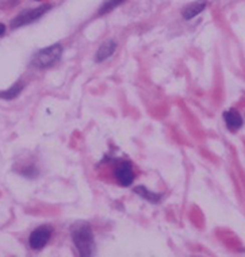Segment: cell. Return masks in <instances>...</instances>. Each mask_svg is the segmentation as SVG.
<instances>
[{
	"label": "cell",
	"instance_id": "obj_5",
	"mask_svg": "<svg viewBox=\"0 0 245 257\" xmlns=\"http://www.w3.org/2000/svg\"><path fill=\"white\" fill-rule=\"evenodd\" d=\"M114 178L118 182V184L124 187L132 186L134 180L133 167L128 161H120L114 169Z\"/></svg>",
	"mask_w": 245,
	"mask_h": 257
},
{
	"label": "cell",
	"instance_id": "obj_4",
	"mask_svg": "<svg viewBox=\"0 0 245 257\" xmlns=\"http://www.w3.org/2000/svg\"><path fill=\"white\" fill-rule=\"evenodd\" d=\"M52 231L53 229L50 226H41L33 231L30 237H29V244L30 248L34 250H40L49 242L50 237H52Z\"/></svg>",
	"mask_w": 245,
	"mask_h": 257
},
{
	"label": "cell",
	"instance_id": "obj_10",
	"mask_svg": "<svg viewBox=\"0 0 245 257\" xmlns=\"http://www.w3.org/2000/svg\"><path fill=\"white\" fill-rule=\"evenodd\" d=\"M22 89H23V84H21V83H17V84H14L13 87L7 89V91L0 92V98L6 99V100H11V99L17 98L19 93L22 92Z\"/></svg>",
	"mask_w": 245,
	"mask_h": 257
},
{
	"label": "cell",
	"instance_id": "obj_9",
	"mask_svg": "<svg viewBox=\"0 0 245 257\" xmlns=\"http://www.w3.org/2000/svg\"><path fill=\"white\" fill-rule=\"evenodd\" d=\"M134 192H136V194H139L141 198L147 199L148 202H151V203H159V202L161 200V195L155 194V192H151V191L148 190L147 187H144V186L136 187V188H134Z\"/></svg>",
	"mask_w": 245,
	"mask_h": 257
},
{
	"label": "cell",
	"instance_id": "obj_11",
	"mask_svg": "<svg viewBox=\"0 0 245 257\" xmlns=\"http://www.w3.org/2000/svg\"><path fill=\"white\" fill-rule=\"evenodd\" d=\"M126 0H107V2H104V5L99 9V14L100 15H103V14H107L110 13L111 10H114L115 7H118V6H120L122 3H125Z\"/></svg>",
	"mask_w": 245,
	"mask_h": 257
},
{
	"label": "cell",
	"instance_id": "obj_3",
	"mask_svg": "<svg viewBox=\"0 0 245 257\" xmlns=\"http://www.w3.org/2000/svg\"><path fill=\"white\" fill-rule=\"evenodd\" d=\"M50 6L49 5H44L37 7V9L33 10H26V11H22L19 14L18 17L11 21V29H18L21 26H25V25H29V23L34 22L38 18H41L46 11H49Z\"/></svg>",
	"mask_w": 245,
	"mask_h": 257
},
{
	"label": "cell",
	"instance_id": "obj_1",
	"mask_svg": "<svg viewBox=\"0 0 245 257\" xmlns=\"http://www.w3.org/2000/svg\"><path fill=\"white\" fill-rule=\"evenodd\" d=\"M72 239L81 256H91L95 249L94 234L87 223H79L72 229Z\"/></svg>",
	"mask_w": 245,
	"mask_h": 257
},
{
	"label": "cell",
	"instance_id": "obj_6",
	"mask_svg": "<svg viewBox=\"0 0 245 257\" xmlns=\"http://www.w3.org/2000/svg\"><path fill=\"white\" fill-rule=\"evenodd\" d=\"M223 120H225V124L230 132H237L242 126V116L234 108H230V110L223 112Z\"/></svg>",
	"mask_w": 245,
	"mask_h": 257
},
{
	"label": "cell",
	"instance_id": "obj_13",
	"mask_svg": "<svg viewBox=\"0 0 245 257\" xmlns=\"http://www.w3.org/2000/svg\"><path fill=\"white\" fill-rule=\"evenodd\" d=\"M14 2H17V0H14Z\"/></svg>",
	"mask_w": 245,
	"mask_h": 257
},
{
	"label": "cell",
	"instance_id": "obj_8",
	"mask_svg": "<svg viewBox=\"0 0 245 257\" xmlns=\"http://www.w3.org/2000/svg\"><path fill=\"white\" fill-rule=\"evenodd\" d=\"M206 9V2L205 0H201V2H194L191 5H188L186 9L183 10V18L184 19H192L195 18L196 15Z\"/></svg>",
	"mask_w": 245,
	"mask_h": 257
},
{
	"label": "cell",
	"instance_id": "obj_7",
	"mask_svg": "<svg viewBox=\"0 0 245 257\" xmlns=\"http://www.w3.org/2000/svg\"><path fill=\"white\" fill-rule=\"evenodd\" d=\"M115 49L116 44L114 41H106L104 44L100 45V48H99L98 52H96V57H95V60L98 62L104 61V60H107L108 57H111L112 54H114V52H115Z\"/></svg>",
	"mask_w": 245,
	"mask_h": 257
},
{
	"label": "cell",
	"instance_id": "obj_2",
	"mask_svg": "<svg viewBox=\"0 0 245 257\" xmlns=\"http://www.w3.org/2000/svg\"><path fill=\"white\" fill-rule=\"evenodd\" d=\"M61 54H63V46L60 44H54L34 54L32 65L36 68H41V69L49 68L61 58Z\"/></svg>",
	"mask_w": 245,
	"mask_h": 257
},
{
	"label": "cell",
	"instance_id": "obj_12",
	"mask_svg": "<svg viewBox=\"0 0 245 257\" xmlns=\"http://www.w3.org/2000/svg\"><path fill=\"white\" fill-rule=\"evenodd\" d=\"M6 33V26L3 23H0V36H3Z\"/></svg>",
	"mask_w": 245,
	"mask_h": 257
}]
</instances>
